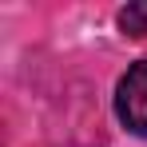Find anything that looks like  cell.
Segmentation results:
<instances>
[{
	"label": "cell",
	"instance_id": "6da1fadb",
	"mask_svg": "<svg viewBox=\"0 0 147 147\" xmlns=\"http://www.w3.org/2000/svg\"><path fill=\"white\" fill-rule=\"evenodd\" d=\"M115 111L131 135L147 139V60L131 64L115 88Z\"/></svg>",
	"mask_w": 147,
	"mask_h": 147
},
{
	"label": "cell",
	"instance_id": "7a4b0ae2",
	"mask_svg": "<svg viewBox=\"0 0 147 147\" xmlns=\"http://www.w3.org/2000/svg\"><path fill=\"white\" fill-rule=\"evenodd\" d=\"M119 28L127 36H147V0L119 8Z\"/></svg>",
	"mask_w": 147,
	"mask_h": 147
}]
</instances>
